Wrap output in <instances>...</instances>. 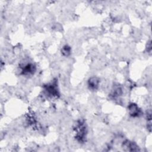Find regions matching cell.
<instances>
[{
    "instance_id": "6da1fadb",
    "label": "cell",
    "mask_w": 152,
    "mask_h": 152,
    "mask_svg": "<svg viewBox=\"0 0 152 152\" xmlns=\"http://www.w3.org/2000/svg\"><path fill=\"white\" fill-rule=\"evenodd\" d=\"M76 134V138L79 141H83L86 137L87 129L84 125V123L81 121H79L76 124V126L74 128Z\"/></svg>"
},
{
    "instance_id": "7a4b0ae2",
    "label": "cell",
    "mask_w": 152,
    "mask_h": 152,
    "mask_svg": "<svg viewBox=\"0 0 152 152\" xmlns=\"http://www.w3.org/2000/svg\"><path fill=\"white\" fill-rule=\"evenodd\" d=\"M129 115L132 117H137L141 115V111L138 106L135 103H131L128 106Z\"/></svg>"
},
{
    "instance_id": "3957f363",
    "label": "cell",
    "mask_w": 152,
    "mask_h": 152,
    "mask_svg": "<svg viewBox=\"0 0 152 152\" xmlns=\"http://www.w3.org/2000/svg\"><path fill=\"white\" fill-rule=\"evenodd\" d=\"M99 84V79L96 77L90 78L88 81V85L91 89H96Z\"/></svg>"
},
{
    "instance_id": "277c9868",
    "label": "cell",
    "mask_w": 152,
    "mask_h": 152,
    "mask_svg": "<svg viewBox=\"0 0 152 152\" xmlns=\"http://www.w3.org/2000/svg\"><path fill=\"white\" fill-rule=\"evenodd\" d=\"M123 147L124 148H127V150H128V151L138 150L137 145L135 143H134L133 142H131V141H129L128 140L125 141L123 143Z\"/></svg>"
},
{
    "instance_id": "5b68a950",
    "label": "cell",
    "mask_w": 152,
    "mask_h": 152,
    "mask_svg": "<svg viewBox=\"0 0 152 152\" xmlns=\"http://www.w3.org/2000/svg\"><path fill=\"white\" fill-rule=\"evenodd\" d=\"M46 90L50 95L55 96L58 94V90L56 88V85L55 84H51L49 85H48Z\"/></svg>"
},
{
    "instance_id": "8992f818",
    "label": "cell",
    "mask_w": 152,
    "mask_h": 152,
    "mask_svg": "<svg viewBox=\"0 0 152 152\" xmlns=\"http://www.w3.org/2000/svg\"><path fill=\"white\" fill-rule=\"evenodd\" d=\"M35 71V66L31 64H28L25 65L24 68L23 69V74L24 75H28L33 73Z\"/></svg>"
},
{
    "instance_id": "52a82bcc",
    "label": "cell",
    "mask_w": 152,
    "mask_h": 152,
    "mask_svg": "<svg viewBox=\"0 0 152 152\" xmlns=\"http://www.w3.org/2000/svg\"><path fill=\"white\" fill-rule=\"evenodd\" d=\"M61 52L64 56H68L71 52V48L67 45L64 46L61 50Z\"/></svg>"
}]
</instances>
